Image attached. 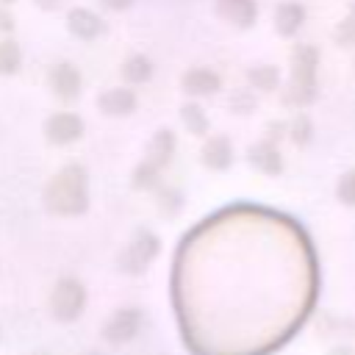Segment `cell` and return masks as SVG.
Returning a JSON list of instances; mask_svg holds the SVG:
<instances>
[{
    "label": "cell",
    "mask_w": 355,
    "mask_h": 355,
    "mask_svg": "<svg viewBox=\"0 0 355 355\" xmlns=\"http://www.w3.org/2000/svg\"><path fill=\"white\" fill-rule=\"evenodd\" d=\"M22 67V50L11 36L0 39V75H17Z\"/></svg>",
    "instance_id": "19"
},
{
    "label": "cell",
    "mask_w": 355,
    "mask_h": 355,
    "mask_svg": "<svg viewBox=\"0 0 355 355\" xmlns=\"http://www.w3.org/2000/svg\"><path fill=\"white\" fill-rule=\"evenodd\" d=\"M200 158L208 169L214 172H225L230 164H233V144L227 136L222 133H211L205 141H202V150H200Z\"/></svg>",
    "instance_id": "14"
},
{
    "label": "cell",
    "mask_w": 355,
    "mask_h": 355,
    "mask_svg": "<svg viewBox=\"0 0 355 355\" xmlns=\"http://www.w3.org/2000/svg\"><path fill=\"white\" fill-rule=\"evenodd\" d=\"M336 197L344 205H355V169H347L336 183Z\"/></svg>",
    "instance_id": "22"
},
{
    "label": "cell",
    "mask_w": 355,
    "mask_h": 355,
    "mask_svg": "<svg viewBox=\"0 0 355 355\" xmlns=\"http://www.w3.org/2000/svg\"><path fill=\"white\" fill-rule=\"evenodd\" d=\"M139 105V97L130 86H111L97 94V108L105 116H130Z\"/></svg>",
    "instance_id": "11"
},
{
    "label": "cell",
    "mask_w": 355,
    "mask_h": 355,
    "mask_svg": "<svg viewBox=\"0 0 355 355\" xmlns=\"http://www.w3.org/2000/svg\"><path fill=\"white\" fill-rule=\"evenodd\" d=\"M14 31V17L0 6V33H11Z\"/></svg>",
    "instance_id": "27"
},
{
    "label": "cell",
    "mask_w": 355,
    "mask_h": 355,
    "mask_svg": "<svg viewBox=\"0 0 355 355\" xmlns=\"http://www.w3.org/2000/svg\"><path fill=\"white\" fill-rule=\"evenodd\" d=\"M67 28H69V33H72L75 39H80V42H94V39H100V36L105 33L103 17H100L97 11H92V8H86V6L69 8V14H67Z\"/></svg>",
    "instance_id": "9"
},
{
    "label": "cell",
    "mask_w": 355,
    "mask_h": 355,
    "mask_svg": "<svg viewBox=\"0 0 355 355\" xmlns=\"http://www.w3.org/2000/svg\"><path fill=\"white\" fill-rule=\"evenodd\" d=\"M39 8H44V11H53V8H58L61 6V0H33Z\"/></svg>",
    "instance_id": "28"
},
{
    "label": "cell",
    "mask_w": 355,
    "mask_h": 355,
    "mask_svg": "<svg viewBox=\"0 0 355 355\" xmlns=\"http://www.w3.org/2000/svg\"><path fill=\"white\" fill-rule=\"evenodd\" d=\"M330 355H349V349H344V347H336Z\"/></svg>",
    "instance_id": "29"
},
{
    "label": "cell",
    "mask_w": 355,
    "mask_h": 355,
    "mask_svg": "<svg viewBox=\"0 0 355 355\" xmlns=\"http://www.w3.org/2000/svg\"><path fill=\"white\" fill-rule=\"evenodd\" d=\"M333 42H336L338 47H355V3L349 6L347 17L336 25V31H333Z\"/></svg>",
    "instance_id": "21"
},
{
    "label": "cell",
    "mask_w": 355,
    "mask_h": 355,
    "mask_svg": "<svg viewBox=\"0 0 355 355\" xmlns=\"http://www.w3.org/2000/svg\"><path fill=\"white\" fill-rule=\"evenodd\" d=\"M130 3L133 0H100V6L108 11H125V8H130Z\"/></svg>",
    "instance_id": "26"
},
{
    "label": "cell",
    "mask_w": 355,
    "mask_h": 355,
    "mask_svg": "<svg viewBox=\"0 0 355 355\" xmlns=\"http://www.w3.org/2000/svg\"><path fill=\"white\" fill-rule=\"evenodd\" d=\"M89 355H97V352H89Z\"/></svg>",
    "instance_id": "31"
},
{
    "label": "cell",
    "mask_w": 355,
    "mask_h": 355,
    "mask_svg": "<svg viewBox=\"0 0 355 355\" xmlns=\"http://www.w3.org/2000/svg\"><path fill=\"white\" fill-rule=\"evenodd\" d=\"M286 133L291 136V141H294L297 147L311 144V139H313V125H311V116H308L305 111H297V114H294V119L288 122V130H286Z\"/></svg>",
    "instance_id": "20"
},
{
    "label": "cell",
    "mask_w": 355,
    "mask_h": 355,
    "mask_svg": "<svg viewBox=\"0 0 355 355\" xmlns=\"http://www.w3.org/2000/svg\"><path fill=\"white\" fill-rule=\"evenodd\" d=\"M14 3H17V0H0V6H3V8H6V6H14Z\"/></svg>",
    "instance_id": "30"
},
{
    "label": "cell",
    "mask_w": 355,
    "mask_h": 355,
    "mask_svg": "<svg viewBox=\"0 0 355 355\" xmlns=\"http://www.w3.org/2000/svg\"><path fill=\"white\" fill-rule=\"evenodd\" d=\"M175 147H178L175 130H169V128L155 130L150 144H147V153H144L141 164L133 169V180H130L133 189H139V191L158 189L161 186V172H164V166H169V161L175 155Z\"/></svg>",
    "instance_id": "3"
},
{
    "label": "cell",
    "mask_w": 355,
    "mask_h": 355,
    "mask_svg": "<svg viewBox=\"0 0 355 355\" xmlns=\"http://www.w3.org/2000/svg\"><path fill=\"white\" fill-rule=\"evenodd\" d=\"M214 11L219 19H225L227 25L247 31L255 25L258 19V3L255 0H214Z\"/></svg>",
    "instance_id": "10"
},
{
    "label": "cell",
    "mask_w": 355,
    "mask_h": 355,
    "mask_svg": "<svg viewBox=\"0 0 355 355\" xmlns=\"http://www.w3.org/2000/svg\"><path fill=\"white\" fill-rule=\"evenodd\" d=\"M119 75L128 86H139V83H147L153 78V61L144 55V53H133L122 61L119 67Z\"/></svg>",
    "instance_id": "16"
},
{
    "label": "cell",
    "mask_w": 355,
    "mask_h": 355,
    "mask_svg": "<svg viewBox=\"0 0 355 355\" xmlns=\"http://www.w3.org/2000/svg\"><path fill=\"white\" fill-rule=\"evenodd\" d=\"M180 89L189 97H208V94H216L222 89V78L211 67H191L180 75Z\"/></svg>",
    "instance_id": "12"
},
{
    "label": "cell",
    "mask_w": 355,
    "mask_h": 355,
    "mask_svg": "<svg viewBox=\"0 0 355 355\" xmlns=\"http://www.w3.org/2000/svg\"><path fill=\"white\" fill-rule=\"evenodd\" d=\"M141 319H144V316H141L139 308H119V311H114L111 319L105 322L103 338H105L108 344H128V341L139 333Z\"/></svg>",
    "instance_id": "8"
},
{
    "label": "cell",
    "mask_w": 355,
    "mask_h": 355,
    "mask_svg": "<svg viewBox=\"0 0 355 355\" xmlns=\"http://www.w3.org/2000/svg\"><path fill=\"white\" fill-rule=\"evenodd\" d=\"M352 67H355V64H352Z\"/></svg>",
    "instance_id": "32"
},
{
    "label": "cell",
    "mask_w": 355,
    "mask_h": 355,
    "mask_svg": "<svg viewBox=\"0 0 355 355\" xmlns=\"http://www.w3.org/2000/svg\"><path fill=\"white\" fill-rule=\"evenodd\" d=\"M316 69H319V50L313 44H294L291 50V75H288V86L283 89V105L302 111L305 105H311L319 94V80H316Z\"/></svg>",
    "instance_id": "2"
},
{
    "label": "cell",
    "mask_w": 355,
    "mask_h": 355,
    "mask_svg": "<svg viewBox=\"0 0 355 355\" xmlns=\"http://www.w3.org/2000/svg\"><path fill=\"white\" fill-rule=\"evenodd\" d=\"M266 130H269V133H266V139H269V141H275V139H280V136L288 130V122H269V125H266Z\"/></svg>",
    "instance_id": "25"
},
{
    "label": "cell",
    "mask_w": 355,
    "mask_h": 355,
    "mask_svg": "<svg viewBox=\"0 0 355 355\" xmlns=\"http://www.w3.org/2000/svg\"><path fill=\"white\" fill-rule=\"evenodd\" d=\"M180 119H183V125H186V130L189 133H194V136H208V128H211V122H208V114L202 111V105H197V103H186L183 108H180Z\"/></svg>",
    "instance_id": "18"
},
{
    "label": "cell",
    "mask_w": 355,
    "mask_h": 355,
    "mask_svg": "<svg viewBox=\"0 0 355 355\" xmlns=\"http://www.w3.org/2000/svg\"><path fill=\"white\" fill-rule=\"evenodd\" d=\"M247 80H250L252 89L269 94V92L277 89L280 72H277V67H272V64H258V67H250V69H247Z\"/></svg>",
    "instance_id": "17"
},
{
    "label": "cell",
    "mask_w": 355,
    "mask_h": 355,
    "mask_svg": "<svg viewBox=\"0 0 355 355\" xmlns=\"http://www.w3.org/2000/svg\"><path fill=\"white\" fill-rule=\"evenodd\" d=\"M44 208L53 216H80L89 208V175L80 164H64L42 191Z\"/></svg>",
    "instance_id": "1"
},
{
    "label": "cell",
    "mask_w": 355,
    "mask_h": 355,
    "mask_svg": "<svg viewBox=\"0 0 355 355\" xmlns=\"http://www.w3.org/2000/svg\"><path fill=\"white\" fill-rule=\"evenodd\" d=\"M83 305H86V288H83V283L78 277H61L53 286L50 313L58 322H75L83 313Z\"/></svg>",
    "instance_id": "5"
},
{
    "label": "cell",
    "mask_w": 355,
    "mask_h": 355,
    "mask_svg": "<svg viewBox=\"0 0 355 355\" xmlns=\"http://www.w3.org/2000/svg\"><path fill=\"white\" fill-rule=\"evenodd\" d=\"M247 161H250V166H255L261 175H269V178L283 172V155L277 150V141H269V139H261V141L250 144L247 147Z\"/></svg>",
    "instance_id": "13"
},
{
    "label": "cell",
    "mask_w": 355,
    "mask_h": 355,
    "mask_svg": "<svg viewBox=\"0 0 355 355\" xmlns=\"http://www.w3.org/2000/svg\"><path fill=\"white\" fill-rule=\"evenodd\" d=\"M83 130L86 125L75 111H55L44 119V139L55 147L75 144L78 139H83Z\"/></svg>",
    "instance_id": "6"
},
{
    "label": "cell",
    "mask_w": 355,
    "mask_h": 355,
    "mask_svg": "<svg viewBox=\"0 0 355 355\" xmlns=\"http://www.w3.org/2000/svg\"><path fill=\"white\" fill-rule=\"evenodd\" d=\"M272 22H275V31H277L283 39H291L294 33H300V28H302V22H305V6L297 3V0H283V3L275 6Z\"/></svg>",
    "instance_id": "15"
},
{
    "label": "cell",
    "mask_w": 355,
    "mask_h": 355,
    "mask_svg": "<svg viewBox=\"0 0 355 355\" xmlns=\"http://www.w3.org/2000/svg\"><path fill=\"white\" fill-rule=\"evenodd\" d=\"M80 86H83V78H80V72H78L75 64L61 61V64H53L50 67V72H47V89L53 92L55 100H61L67 105L75 103L80 97V92H83Z\"/></svg>",
    "instance_id": "7"
},
{
    "label": "cell",
    "mask_w": 355,
    "mask_h": 355,
    "mask_svg": "<svg viewBox=\"0 0 355 355\" xmlns=\"http://www.w3.org/2000/svg\"><path fill=\"white\" fill-rule=\"evenodd\" d=\"M230 108H233L236 114H250V111L255 108V94H252L250 89H239V92H233V97H230Z\"/></svg>",
    "instance_id": "24"
},
{
    "label": "cell",
    "mask_w": 355,
    "mask_h": 355,
    "mask_svg": "<svg viewBox=\"0 0 355 355\" xmlns=\"http://www.w3.org/2000/svg\"><path fill=\"white\" fill-rule=\"evenodd\" d=\"M158 205H161V214L175 216V214L180 211V205H183L180 191H175V189H161V186H158Z\"/></svg>",
    "instance_id": "23"
},
{
    "label": "cell",
    "mask_w": 355,
    "mask_h": 355,
    "mask_svg": "<svg viewBox=\"0 0 355 355\" xmlns=\"http://www.w3.org/2000/svg\"><path fill=\"white\" fill-rule=\"evenodd\" d=\"M158 252H161V239H158L153 230L139 227V230L133 233V239L125 244V250L119 252L116 266H119V272H125V275H141V272L155 261Z\"/></svg>",
    "instance_id": "4"
}]
</instances>
